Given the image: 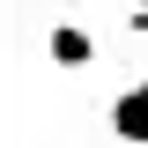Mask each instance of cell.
Instances as JSON below:
<instances>
[{"label":"cell","instance_id":"6da1fadb","mask_svg":"<svg viewBox=\"0 0 148 148\" xmlns=\"http://www.w3.org/2000/svg\"><path fill=\"white\" fill-rule=\"evenodd\" d=\"M104 126H111V141L148 148V82H133V89L111 96V104H104Z\"/></svg>","mask_w":148,"mask_h":148},{"label":"cell","instance_id":"7a4b0ae2","mask_svg":"<svg viewBox=\"0 0 148 148\" xmlns=\"http://www.w3.org/2000/svg\"><path fill=\"white\" fill-rule=\"evenodd\" d=\"M45 52H52V67H67V74H82L96 59V37L82 30V22H52V37H45Z\"/></svg>","mask_w":148,"mask_h":148},{"label":"cell","instance_id":"3957f363","mask_svg":"<svg viewBox=\"0 0 148 148\" xmlns=\"http://www.w3.org/2000/svg\"><path fill=\"white\" fill-rule=\"evenodd\" d=\"M126 30H133V37H148V8H133V15H126Z\"/></svg>","mask_w":148,"mask_h":148}]
</instances>
